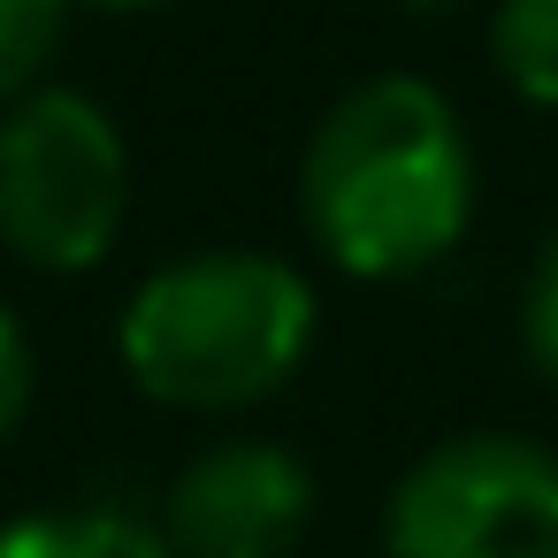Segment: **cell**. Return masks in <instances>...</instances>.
Returning a JSON list of instances; mask_svg holds the SVG:
<instances>
[{
  "instance_id": "1",
  "label": "cell",
  "mask_w": 558,
  "mask_h": 558,
  "mask_svg": "<svg viewBox=\"0 0 558 558\" xmlns=\"http://www.w3.org/2000/svg\"><path fill=\"white\" fill-rule=\"evenodd\" d=\"M299 207L314 245L367 283L436 268L474 222V146L421 77L352 85L306 138Z\"/></svg>"
},
{
  "instance_id": "3",
  "label": "cell",
  "mask_w": 558,
  "mask_h": 558,
  "mask_svg": "<svg viewBox=\"0 0 558 558\" xmlns=\"http://www.w3.org/2000/svg\"><path fill=\"white\" fill-rule=\"evenodd\" d=\"M131 215V154L100 100L39 85L0 108V245L47 276L116 253Z\"/></svg>"
},
{
  "instance_id": "9",
  "label": "cell",
  "mask_w": 558,
  "mask_h": 558,
  "mask_svg": "<svg viewBox=\"0 0 558 558\" xmlns=\"http://www.w3.org/2000/svg\"><path fill=\"white\" fill-rule=\"evenodd\" d=\"M520 344H527V367L558 390V230H550V245H543L535 268H527V291H520Z\"/></svg>"
},
{
  "instance_id": "4",
  "label": "cell",
  "mask_w": 558,
  "mask_h": 558,
  "mask_svg": "<svg viewBox=\"0 0 558 558\" xmlns=\"http://www.w3.org/2000/svg\"><path fill=\"white\" fill-rule=\"evenodd\" d=\"M383 558H558V451L505 428L444 436L398 474Z\"/></svg>"
},
{
  "instance_id": "7",
  "label": "cell",
  "mask_w": 558,
  "mask_h": 558,
  "mask_svg": "<svg viewBox=\"0 0 558 558\" xmlns=\"http://www.w3.org/2000/svg\"><path fill=\"white\" fill-rule=\"evenodd\" d=\"M489 62L527 108H558V0H497Z\"/></svg>"
},
{
  "instance_id": "6",
  "label": "cell",
  "mask_w": 558,
  "mask_h": 558,
  "mask_svg": "<svg viewBox=\"0 0 558 558\" xmlns=\"http://www.w3.org/2000/svg\"><path fill=\"white\" fill-rule=\"evenodd\" d=\"M0 558H177L154 520L131 512H39L0 527Z\"/></svg>"
},
{
  "instance_id": "11",
  "label": "cell",
  "mask_w": 558,
  "mask_h": 558,
  "mask_svg": "<svg viewBox=\"0 0 558 558\" xmlns=\"http://www.w3.org/2000/svg\"><path fill=\"white\" fill-rule=\"evenodd\" d=\"M85 9H123L131 16V9H161V0H85Z\"/></svg>"
},
{
  "instance_id": "10",
  "label": "cell",
  "mask_w": 558,
  "mask_h": 558,
  "mask_svg": "<svg viewBox=\"0 0 558 558\" xmlns=\"http://www.w3.org/2000/svg\"><path fill=\"white\" fill-rule=\"evenodd\" d=\"M32 390H39V367H32V337L24 322L0 306V444H9L32 413Z\"/></svg>"
},
{
  "instance_id": "5",
  "label": "cell",
  "mask_w": 558,
  "mask_h": 558,
  "mask_svg": "<svg viewBox=\"0 0 558 558\" xmlns=\"http://www.w3.org/2000/svg\"><path fill=\"white\" fill-rule=\"evenodd\" d=\"M314 527V474L299 451L230 436L207 444L161 505V535L177 558H291Z\"/></svg>"
},
{
  "instance_id": "12",
  "label": "cell",
  "mask_w": 558,
  "mask_h": 558,
  "mask_svg": "<svg viewBox=\"0 0 558 558\" xmlns=\"http://www.w3.org/2000/svg\"><path fill=\"white\" fill-rule=\"evenodd\" d=\"M405 9H421V16H444V9H459V0H405Z\"/></svg>"
},
{
  "instance_id": "2",
  "label": "cell",
  "mask_w": 558,
  "mask_h": 558,
  "mask_svg": "<svg viewBox=\"0 0 558 558\" xmlns=\"http://www.w3.org/2000/svg\"><path fill=\"white\" fill-rule=\"evenodd\" d=\"M314 291L276 253H192L154 268L123 306V367L177 413H238L299 375Z\"/></svg>"
},
{
  "instance_id": "8",
  "label": "cell",
  "mask_w": 558,
  "mask_h": 558,
  "mask_svg": "<svg viewBox=\"0 0 558 558\" xmlns=\"http://www.w3.org/2000/svg\"><path fill=\"white\" fill-rule=\"evenodd\" d=\"M62 16L70 0H0V108L39 93V70L62 47Z\"/></svg>"
}]
</instances>
